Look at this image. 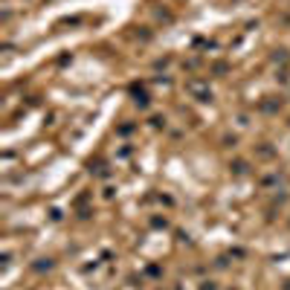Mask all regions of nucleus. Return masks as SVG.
Instances as JSON below:
<instances>
[{"instance_id": "nucleus-2", "label": "nucleus", "mask_w": 290, "mask_h": 290, "mask_svg": "<svg viewBox=\"0 0 290 290\" xmlns=\"http://www.w3.org/2000/svg\"><path fill=\"white\" fill-rule=\"evenodd\" d=\"M232 290H235V287H232Z\"/></svg>"}, {"instance_id": "nucleus-1", "label": "nucleus", "mask_w": 290, "mask_h": 290, "mask_svg": "<svg viewBox=\"0 0 290 290\" xmlns=\"http://www.w3.org/2000/svg\"><path fill=\"white\" fill-rule=\"evenodd\" d=\"M200 290H218V284H215V281H203V287Z\"/></svg>"}]
</instances>
